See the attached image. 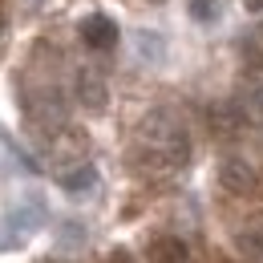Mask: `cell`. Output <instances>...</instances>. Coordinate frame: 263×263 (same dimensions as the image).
I'll return each instance as SVG.
<instances>
[{"label":"cell","mask_w":263,"mask_h":263,"mask_svg":"<svg viewBox=\"0 0 263 263\" xmlns=\"http://www.w3.org/2000/svg\"><path fill=\"white\" fill-rule=\"evenodd\" d=\"M138 142L170 154L178 166L191 162V134H186V122H182L174 109H150V114L138 122Z\"/></svg>","instance_id":"obj_1"},{"label":"cell","mask_w":263,"mask_h":263,"mask_svg":"<svg viewBox=\"0 0 263 263\" xmlns=\"http://www.w3.org/2000/svg\"><path fill=\"white\" fill-rule=\"evenodd\" d=\"M21 105H25V114H29V122H33L41 134H57L65 126V93L53 85V81H41V85H21Z\"/></svg>","instance_id":"obj_2"},{"label":"cell","mask_w":263,"mask_h":263,"mask_svg":"<svg viewBox=\"0 0 263 263\" xmlns=\"http://www.w3.org/2000/svg\"><path fill=\"white\" fill-rule=\"evenodd\" d=\"M219 182H223V191H227V195L247 198V195H255V191H259V170L247 162L243 154H227V158L219 162Z\"/></svg>","instance_id":"obj_3"},{"label":"cell","mask_w":263,"mask_h":263,"mask_svg":"<svg viewBox=\"0 0 263 263\" xmlns=\"http://www.w3.org/2000/svg\"><path fill=\"white\" fill-rule=\"evenodd\" d=\"M85 146H89V138L81 130H73V126H61L57 134H49V162H53V170L85 162Z\"/></svg>","instance_id":"obj_4"},{"label":"cell","mask_w":263,"mask_h":263,"mask_svg":"<svg viewBox=\"0 0 263 263\" xmlns=\"http://www.w3.org/2000/svg\"><path fill=\"white\" fill-rule=\"evenodd\" d=\"M45 223V211H41V202L29 198L25 206H16L8 219H4V231H0V247H16L21 239H29L36 227Z\"/></svg>","instance_id":"obj_5"},{"label":"cell","mask_w":263,"mask_h":263,"mask_svg":"<svg viewBox=\"0 0 263 263\" xmlns=\"http://www.w3.org/2000/svg\"><path fill=\"white\" fill-rule=\"evenodd\" d=\"M77 33H81V45L93 49V53H109V49L118 45V25H114L109 16H101V12H89Z\"/></svg>","instance_id":"obj_6"},{"label":"cell","mask_w":263,"mask_h":263,"mask_svg":"<svg viewBox=\"0 0 263 263\" xmlns=\"http://www.w3.org/2000/svg\"><path fill=\"white\" fill-rule=\"evenodd\" d=\"M73 93H77V101H81V109H89V114H101L105 101H109L105 81H101L98 69H77V77H73Z\"/></svg>","instance_id":"obj_7"},{"label":"cell","mask_w":263,"mask_h":263,"mask_svg":"<svg viewBox=\"0 0 263 263\" xmlns=\"http://www.w3.org/2000/svg\"><path fill=\"white\" fill-rule=\"evenodd\" d=\"M57 186H61L69 198H89L98 191V170H93V162L65 166V170H57Z\"/></svg>","instance_id":"obj_8"},{"label":"cell","mask_w":263,"mask_h":263,"mask_svg":"<svg viewBox=\"0 0 263 263\" xmlns=\"http://www.w3.org/2000/svg\"><path fill=\"white\" fill-rule=\"evenodd\" d=\"M206 130H211V138H219V142H231L235 134L243 130V118H239L235 101H215L206 109Z\"/></svg>","instance_id":"obj_9"},{"label":"cell","mask_w":263,"mask_h":263,"mask_svg":"<svg viewBox=\"0 0 263 263\" xmlns=\"http://www.w3.org/2000/svg\"><path fill=\"white\" fill-rule=\"evenodd\" d=\"M235 243H239V251H243L247 263H263V211L243 219V227L235 231Z\"/></svg>","instance_id":"obj_10"},{"label":"cell","mask_w":263,"mask_h":263,"mask_svg":"<svg viewBox=\"0 0 263 263\" xmlns=\"http://www.w3.org/2000/svg\"><path fill=\"white\" fill-rule=\"evenodd\" d=\"M235 109H239L243 126H255V130H263V85H255V81H243V85H239V93H235Z\"/></svg>","instance_id":"obj_11"},{"label":"cell","mask_w":263,"mask_h":263,"mask_svg":"<svg viewBox=\"0 0 263 263\" xmlns=\"http://www.w3.org/2000/svg\"><path fill=\"white\" fill-rule=\"evenodd\" d=\"M146 263H191V251L178 235H158L146 247Z\"/></svg>","instance_id":"obj_12"},{"label":"cell","mask_w":263,"mask_h":263,"mask_svg":"<svg viewBox=\"0 0 263 263\" xmlns=\"http://www.w3.org/2000/svg\"><path fill=\"white\" fill-rule=\"evenodd\" d=\"M191 16L198 25H215L223 16V0H191Z\"/></svg>","instance_id":"obj_13"},{"label":"cell","mask_w":263,"mask_h":263,"mask_svg":"<svg viewBox=\"0 0 263 263\" xmlns=\"http://www.w3.org/2000/svg\"><path fill=\"white\" fill-rule=\"evenodd\" d=\"M158 45H162V41H158L154 33H138V53H142V57L158 61V57H162V53H158Z\"/></svg>","instance_id":"obj_14"},{"label":"cell","mask_w":263,"mask_h":263,"mask_svg":"<svg viewBox=\"0 0 263 263\" xmlns=\"http://www.w3.org/2000/svg\"><path fill=\"white\" fill-rule=\"evenodd\" d=\"M105 263H138V259H134L130 251H114V255H109V259H105Z\"/></svg>","instance_id":"obj_15"},{"label":"cell","mask_w":263,"mask_h":263,"mask_svg":"<svg viewBox=\"0 0 263 263\" xmlns=\"http://www.w3.org/2000/svg\"><path fill=\"white\" fill-rule=\"evenodd\" d=\"M243 8H251V12H263V0H243Z\"/></svg>","instance_id":"obj_16"},{"label":"cell","mask_w":263,"mask_h":263,"mask_svg":"<svg viewBox=\"0 0 263 263\" xmlns=\"http://www.w3.org/2000/svg\"><path fill=\"white\" fill-rule=\"evenodd\" d=\"M41 263H65V259H41Z\"/></svg>","instance_id":"obj_17"},{"label":"cell","mask_w":263,"mask_h":263,"mask_svg":"<svg viewBox=\"0 0 263 263\" xmlns=\"http://www.w3.org/2000/svg\"><path fill=\"white\" fill-rule=\"evenodd\" d=\"M150 4H166V0H150Z\"/></svg>","instance_id":"obj_18"},{"label":"cell","mask_w":263,"mask_h":263,"mask_svg":"<svg viewBox=\"0 0 263 263\" xmlns=\"http://www.w3.org/2000/svg\"><path fill=\"white\" fill-rule=\"evenodd\" d=\"M259 36H263V21H259Z\"/></svg>","instance_id":"obj_19"}]
</instances>
